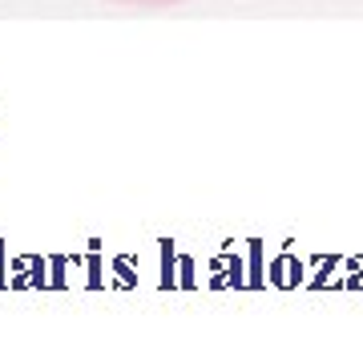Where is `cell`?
Masks as SVG:
<instances>
[{
  "mask_svg": "<svg viewBox=\"0 0 363 363\" xmlns=\"http://www.w3.org/2000/svg\"><path fill=\"white\" fill-rule=\"evenodd\" d=\"M109 4H121V9H174L182 0H109Z\"/></svg>",
  "mask_w": 363,
  "mask_h": 363,
  "instance_id": "obj_1",
  "label": "cell"
}]
</instances>
